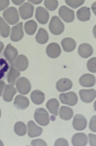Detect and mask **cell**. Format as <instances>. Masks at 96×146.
I'll use <instances>...</instances> for the list:
<instances>
[{
  "mask_svg": "<svg viewBox=\"0 0 96 146\" xmlns=\"http://www.w3.org/2000/svg\"><path fill=\"white\" fill-rule=\"evenodd\" d=\"M49 29L53 35H59L64 31L65 26L63 22L57 16L52 17L49 25Z\"/></svg>",
  "mask_w": 96,
  "mask_h": 146,
  "instance_id": "1",
  "label": "cell"
},
{
  "mask_svg": "<svg viewBox=\"0 0 96 146\" xmlns=\"http://www.w3.org/2000/svg\"><path fill=\"white\" fill-rule=\"evenodd\" d=\"M34 118L36 122L42 126H47L50 122L49 113L46 110L43 108H38L36 110Z\"/></svg>",
  "mask_w": 96,
  "mask_h": 146,
  "instance_id": "2",
  "label": "cell"
},
{
  "mask_svg": "<svg viewBox=\"0 0 96 146\" xmlns=\"http://www.w3.org/2000/svg\"><path fill=\"white\" fill-rule=\"evenodd\" d=\"M3 16L6 21L11 25L16 24L19 21V16L17 10L14 7H11L4 11Z\"/></svg>",
  "mask_w": 96,
  "mask_h": 146,
  "instance_id": "3",
  "label": "cell"
},
{
  "mask_svg": "<svg viewBox=\"0 0 96 146\" xmlns=\"http://www.w3.org/2000/svg\"><path fill=\"white\" fill-rule=\"evenodd\" d=\"M5 57L11 66H15L16 61L18 58V52L17 50L12 46L11 44H8L4 52Z\"/></svg>",
  "mask_w": 96,
  "mask_h": 146,
  "instance_id": "4",
  "label": "cell"
},
{
  "mask_svg": "<svg viewBox=\"0 0 96 146\" xmlns=\"http://www.w3.org/2000/svg\"><path fill=\"white\" fill-rule=\"evenodd\" d=\"M59 98L62 103L70 106H75L78 101L77 94L73 92L61 94L59 96Z\"/></svg>",
  "mask_w": 96,
  "mask_h": 146,
  "instance_id": "5",
  "label": "cell"
},
{
  "mask_svg": "<svg viewBox=\"0 0 96 146\" xmlns=\"http://www.w3.org/2000/svg\"><path fill=\"white\" fill-rule=\"evenodd\" d=\"M16 87L20 94L26 95L30 92L32 89V85L27 78L22 77L17 80Z\"/></svg>",
  "mask_w": 96,
  "mask_h": 146,
  "instance_id": "6",
  "label": "cell"
},
{
  "mask_svg": "<svg viewBox=\"0 0 96 146\" xmlns=\"http://www.w3.org/2000/svg\"><path fill=\"white\" fill-rule=\"evenodd\" d=\"M59 16L65 22L71 23L75 18L74 11L67 6L63 5L61 7L59 11Z\"/></svg>",
  "mask_w": 96,
  "mask_h": 146,
  "instance_id": "7",
  "label": "cell"
},
{
  "mask_svg": "<svg viewBox=\"0 0 96 146\" xmlns=\"http://www.w3.org/2000/svg\"><path fill=\"white\" fill-rule=\"evenodd\" d=\"M34 7L29 2L25 3L19 8L21 18L24 20L32 18L33 15Z\"/></svg>",
  "mask_w": 96,
  "mask_h": 146,
  "instance_id": "8",
  "label": "cell"
},
{
  "mask_svg": "<svg viewBox=\"0 0 96 146\" xmlns=\"http://www.w3.org/2000/svg\"><path fill=\"white\" fill-rule=\"evenodd\" d=\"M35 17L36 20L41 24H46L50 17L49 14L44 8L39 7L36 8Z\"/></svg>",
  "mask_w": 96,
  "mask_h": 146,
  "instance_id": "9",
  "label": "cell"
},
{
  "mask_svg": "<svg viewBox=\"0 0 96 146\" xmlns=\"http://www.w3.org/2000/svg\"><path fill=\"white\" fill-rule=\"evenodd\" d=\"M73 128L77 131H83L85 129L87 125V120L82 115H75L72 122Z\"/></svg>",
  "mask_w": 96,
  "mask_h": 146,
  "instance_id": "10",
  "label": "cell"
},
{
  "mask_svg": "<svg viewBox=\"0 0 96 146\" xmlns=\"http://www.w3.org/2000/svg\"><path fill=\"white\" fill-rule=\"evenodd\" d=\"M80 99L85 103H90L93 102L96 97V91L94 89H82L79 92Z\"/></svg>",
  "mask_w": 96,
  "mask_h": 146,
  "instance_id": "11",
  "label": "cell"
},
{
  "mask_svg": "<svg viewBox=\"0 0 96 146\" xmlns=\"http://www.w3.org/2000/svg\"><path fill=\"white\" fill-rule=\"evenodd\" d=\"M23 23L21 22L16 26L13 27L12 29L11 35V40L13 42H18L22 40L24 34L22 28Z\"/></svg>",
  "mask_w": 96,
  "mask_h": 146,
  "instance_id": "12",
  "label": "cell"
},
{
  "mask_svg": "<svg viewBox=\"0 0 96 146\" xmlns=\"http://www.w3.org/2000/svg\"><path fill=\"white\" fill-rule=\"evenodd\" d=\"M46 52L48 56L53 58H58L61 52V47L57 43H52L48 45Z\"/></svg>",
  "mask_w": 96,
  "mask_h": 146,
  "instance_id": "13",
  "label": "cell"
},
{
  "mask_svg": "<svg viewBox=\"0 0 96 146\" xmlns=\"http://www.w3.org/2000/svg\"><path fill=\"white\" fill-rule=\"evenodd\" d=\"M28 135L30 137L33 138L40 136L42 133V128L37 125L33 121H30L28 123Z\"/></svg>",
  "mask_w": 96,
  "mask_h": 146,
  "instance_id": "14",
  "label": "cell"
},
{
  "mask_svg": "<svg viewBox=\"0 0 96 146\" xmlns=\"http://www.w3.org/2000/svg\"><path fill=\"white\" fill-rule=\"evenodd\" d=\"M95 82L94 76L89 74H85L82 76L79 80L80 85L86 88H90L94 86Z\"/></svg>",
  "mask_w": 96,
  "mask_h": 146,
  "instance_id": "15",
  "label": "cell"
},
{
  "mask_svg": "<svg viewBox=\"0 0 96 146\" xmlns=\"http://www.w3.org/2000/svg\"><path fill=\"white\" fill-rule=\"evenodd\" d=\"M88 140L86 135L84 133L75 134L72 137V142L75 146H85L87 145Z\"/></svg>",
  "mask_w": 96,
  "mask_h": 146,
  "instance_id": "16",
  "label": "cell"
},
{
  "mask_svg": "<svg viewBox=\"0 0 96 146\" xmlns=\"http://www.w3.org/2000/svg\"><path fill=\"white\" fill-rule=\"evenodd\" d=\"M78 52L79 55L83 58H87L91 56L93 53L92 47L88 43L82 44L79 46Z\"/></svg>",
  "mask_w": 96,
  "mask_h": 146,
  "instance_id": "17",
  "label": "cell"
},
{
  "mask_svg": "<svg viewBox=\"0 0 96 146\" xmlns=\"http://www.w3.org/2000/svg\"><path fill=\"white\" fill-rule=\"evenodd\" d=\"M73 86L72 81L68 78H62L58 81L56 84V88L60 92H64L71 89Z\"/></svg>",
  "mask_w": 96,
  "mask_h": 146,
  "instance_id": "18",
  "label": "cell"
},
{
  "mask_svg": "<svg viewBox=\"0 0 96 146\" xmlns=\"http://www.w3.org/2000/svg\"><path fill=\"white\" fill-rule=\"evenodd\" d=\"M30 104V101L28 98L21 95H18L15 98L14 105L19 110H24L27 108Z\"/></svg>",
  "mask_w": 96,
  "mask_h": 146,
  "instance_id": "19",
  "label": "cell"
},
{
  "mask_svg": "<svg viewBox=\"0 0 96 146\" xmlns=\"http://www.w3.org/2000/svg\"><path fill=\"white\" fill-rule=\"evenodd\" d=\"M61 44L65 52H71L74 50L76 43L74 39L70 38H64L61 41Z\"/></svg>",
  "mask_w": 96,
  "mask_h": 146,
  "instance_id": "20",
  "label": "cell"
},
{
  "mask_svg": "<svg viewBox=\"0 0 96 146\" xmlns=\"http://www.w3.org/2000/svg\"><path fill=\"white\" fill-rule=\"evenodd\" d=\"M77 16L79 20L84 22L89 20L91 17V12L89 8L82 7L77 11Z\"/></svg>",
  "mask_w": 96,
  "mask_h": 146,
  "instance_id": "21",
  "label": "cell"
},
{
  "mask_svg": "<svg viewBox=\"0 0 96 146\" xmlns=\"http://www.w3.org/2000/svg\"><path fill=\"white\" fill-rule=\"evenodd\" d=\"M29 61L26 56L23 54L19 55L17 58L15 66L20 71H24L27 68Z\"/></svg>",
  "mask_w": 96,
  "mask_h": 146,
  "instance_id": "22",
  "label": "cell"
},
{
  "mask_svg": "<svg viewBox=\"0 0 96 146\" xmlns=\"http://www.w3.org/2000/svg\"><path fill=\"white\" fill-rule=\"evenodd\" d=\"M16 93V89L12 85H7L5 87L3 94L4 100L6 102H11Z\"/></svg>",
  "mask_w": 96,
  "mask_h": 146,
  "instance_id": "23",
  "label": "cell"
},
{
  "mask_svg": "<svg viewBox=\"0 0 96 146\" xmlns=\"http://www.w3.org/2000/svg\"><path fill=\"white\" fill-rule=\"evenodd\" d=\"M31 99L32 102L37 105L43 103L45 99V95L43 92L36 90L33 91L31 94Z\"/></svg>",
  "mask_w": 96,
  "mask_h": 146,
  "instance_id": "24",
  "label": "cell"
},
{
  "mask_svg": "<svg viewBox=\"0 0 96 146\" xmlns=\"http://www.w3.org/2000/svg\"><path fill=\"white\" fill-rule=\"evenodd\" d=\"M60 103L56 99H52L48 101L46 104V107L50 113L57 116Z\"/></svg>",
  "mask_w": 96,
  "mask_h": 146,
  "instance_id": "25",
  "label": "cell"
},
{
  "mask_svg": "<svg viewBox=\"0 0 96 146\" xmlns=\"http://www.w3.org/2000/svg\"><path fill=\"white\" fill-rule=\"evenodd\" d=\"M20 73L14 66H11L7 76L8 82L12 85H15L16 81L20 75Z\"/></svg>",
  "mask_w": 96,
  "mask_h": 146,
  "instance_id": "26",
  "label": "cell"
},
{
  "mask_svg": "<svg viewBox=\"0 0 96 146\" xmlns=\"http://www.w3.org/2000/svg\"><path fill=\"white\" fill-rule=\"evenodd\" d=\"M73 115V110L69 107L63 106L59 111V116L61 119L65 120H68L72 118Z\"/></svg>",
  "mask_w": 96,
  "mask_h": 146,
  "instance_id": "27",
  "label": "cell"
},
{
  "mask_svg": "<svg viewBox=\"0 0 96 146\" xmlns=\"http://www.w3.org/2000/svg\"><path fill=\"white\" fill-rule=\"evenodd\" d=\"M49 35L47 31L43 28H40L36 36V41L39 44H44L49 40Z\"/></svg>",
  "mask_w": 96,
  "mask_h": 146,
  "instance_id": "28",
  "label": "cell"
},
{
  "mask_svg": "<svg viewBox=\"0 0 96 146\" xmlns=\"http://www.w3.org/2000/svg\"><path fill=\"white\" fill-rule=\"evenodd\" d=\"M38 27L37 24L33 20L28 21L25 23L24 29L27 34L32 35L34 34Z\"/></svg>",
  "mask_w": 96,
  "mask_h": 146,
  "instance_id": "29",
  "label": "cell"
},
{
  "mask_svg": "<svg viewBox=\"0 0 96 146\" xmlns=\"http://www.w3.org/2000/svg\"><path fill=\"white\" fill-rule=\"evenodd\" d=\"M10 32V26L1 17H0V33L3 37L7 38L9 36Z\"/></svg>",
  "mask_w": 96,
  "mask_h": 146,
  "instance_id": "30",
  "label": "cell"
},
{
  "mask_svg": "<svg viewBox=\"0 0 96 146\" xmlns=\"http://www.w3.org/2000/svg\"><path fill=\"white\" fill-rule=\"evenodd\" d=\"M15 132L19 136H24L27 133V126L24 122L19 121L16 122L14 127Z\"/></svg>",
  "mask_w": 96,
  "mask_h": 146,
  "instance_id": "31",
  "label": "cell"
},
{
  "mask_svg": "<svg viewBox=\"0 0 96 146\" xmlns=\"http://www.w3.org/2000/svg\"><path fill=\"white\" fill-rule=\"evenodd\" d=\"M9 68L8 64L4 59H0V80L3 78Z\"/></svg>",
  "mask_w": 96,
  "mask_h": 146,
  "instance_id": "32",
  "label": "cell"
},
{
  "mask_svg": "<svg viewBox=\"0 0 96 146\" xmlns=\"http://www.w3.org/2000/svg\"><path fill=\"white\" fill-rule=\"evenodd\" d=\"M44 4L48 10L54 11L57 8L59 3L58 1H45Z\"/></svg>",
  "mask_w": 96,
  "mask_h": 146,
  "instance_id": "33",
  "label": "cell"
},
{
  "mask_svg": "<svg viewBox=\"0 0 96 146\" xmlns=\"http://www.w3.org/2000/svg\"><path fill=\"white\" fill-rule=\"evenodd\" d=\"M95 57L92 58L87 61V69L90 72L95 73L96 72Z\"/></svg>",
  "mask_w": 96,
  "mask_h": 146,
  "instance_id": "34",
  "label": "cell"
},
{
  "mask_svg": "<svg viewBox=\"0 0 96 146\" xmlns=\"http://www.w3.org/2000/svg\"><path fill=\"white\" fill-rule=\"evenodd\" d=\"M66 4L73 9H76L82 5L84 1H66Z\"/></svg>",
  "mask_w": 96,
  "mask_h": 146,
  "instance_id": "35",
  "label": "cell"
},
{
  "mask_svg": "<svg viewBox=\"0 0 96 146\" xmlns=\"http://www.w3.org/2000/svg\"><path fill=\"white\" fill-rule=\"evenodd\" d=\"M32 146H47V144L44 140L41 139H35L31 142Z\"/></svg>",
  "mask_w": 96,
  "mask_h": 146,
  "instance_id": "36",
  "label": "cell"
},
{
  "mask_svg": "<svg viewBox=\"0 0 96 146\" xmlns=\"http://www.w3.org/2000/svg\"><path fill=\"white\" fill-rule=\"evenodd\" d=\"M55 145L68 146L69 143L66 139L60 138L56 140L55 143Z\"/></svg>",
  "mask_w": 96,
  "mask_h": 146,
  "instance_id": "37",
  "label": "cell"
},
{
  "mask_svg": "<svg viewBox=\"0 0 96 146\" xmlns=\"http://www.w3.org/2000/svg\"><path fill=\"white\" fill-rule=\"evenodd\" d=\"M89 128L90 130L96 132V115L93 116L90 119L89 124Z\"/></svg>",
  "mask_w": 96,
  "mask_h": 146,
  "instance_id": "38",
  "label": "cell"
},
{
  "mask_svg": "<svg viewBox=\"0 0 96 146\" xmlns=\"http://www.w3.org/2000/svg\"><path fill=\"white\" fill-rule=\"evenodd\" d=\"M10 4L9 1H0V11H2L6 8Z\"/></svg>",
  "mask_w": 96,
  "mask_h": 146,
  "instance_id": "39",
  "label": "cell"
},
{
  "mask_svg": "<svg viewBox=\"0 0 96 146\" xmlns=\"http://www.w3.org/2000/svg\"><path fill=\"white\" fill-rule=\"evenodd\" d=\"M89 143L91 146H96V135L92 133L89 134Z\"/></svg>",
  "mask_w": 96,
  "mask_h": 146,
  "instance_id": "40",
  "label": "cell"
},
{
  "mask_svg": "<svg viewBox=\"0 0 96 146\" xmlns=\"http://www.w3.org/2000/svg\"><path fill=\"white\" fill-rule=\"evenodd\" d=\"M5 85V83L3 80H0V97L1 96Z\"/></svg>",
  "mask_w": 96,
  "mask_h": 146,
  "instance_id": "41",
  "label": "cell"
},
{
  "mask_svg": "<svg viewBox=\"0 0 96 146\" xmlns=\"http://www.w3.org/2000/svg\"><path fill=\"white\" fill-rule=\"evenodd\" d=\"M14 4L16 5H20L23 3L24 1H12Z\"/></svg>",
  "mask_w": 96,
  "mask_h": 146,
  "instance_id": "42",
  "label": "cell"
},
{
  "mask_svg": "<svg viewBox=\"0 0 96 146\" xmlns=\"http://www.w3.org/2000/svg\"><path fill=\"white\" fill-rule=\"evenodd\" d=\"M30 1L32 2V3L36 5L40 4L42 1Z\"/></svg>",
  "mask_w": 96,
  "mask_h": 146,
  "instance_id": "43",
  "label": "cell"
},
{
  "mask_svg": "<svg viewBox=\"0 0 96 146\" xmlns=\"http://www.w3.org/2000/svg\"><path fill=\"white\" fill-rule=\"evenodd\" d=\"M4 47V44L2 42L0 41V53H1Z\"/></svg>",
  "mask_w": 96,
  "mask_h": 146,
  "instance_id": "44",
  "label": "cell"
},
{
  "mask_svg": "<svg viewBox=\"0 0 96 146\" xmlns=\"http://www.w3.org/2000/svg\"><path fill=\"white\" fill-rule=\"evenodd\" d=\"M4 145L3 143L1 140H0V146H4Z\"/></svg>",
  "mask_w": 96,
  "mask_h": 146,
  "instance_id": "45",
  "label": "cell"
},
{
  "mask_svg": "<svg viewBox=\"0 0 96 146\" xmlns=\"http://www.w3.org/2000/svg\"><path fill=\"white\" fill-rule=\"evenodd\" d=\"M1 109H0V118H1Z\"/></svg>",
  "mask_w": 96,
  "mask_h": 146,
  "instance_id": "46",
  "label": "cell"
}]
</instances>
